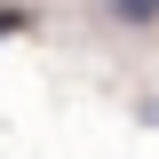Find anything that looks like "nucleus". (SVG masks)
I'll return each instance as SVG.
<instances>
[{
  "instance_id": "1",
  "label": "nucleus",
  "mask_w": 159,
  "mask_h": 159,
  "mask_svg": "<svg viewBox=\"0 0 159 159\" xmlns=\"http://www.w3.org/2000/svg\"><path fill=\"white\" fill-rule=\"evenodd\" d=\"M111 16H119V24H151V16H159V0H111Z\"/></svg>"
},
{
  "instance_id": "2",
  "label": "nucleus",
  "mask_w": 159,
  "mask_h": 159,
  "mask_svg": "<svg viewBox=\"0 0 159 159\" xmlns=\"http://www.w3.org/2000/svg\"><path fill=\"white\" fill-rule=\"evenodd\" d=\"M16 24H24V8H0V40H8V32H16Z\"/></svg>"
},
{
  "instance_id": "3",
  "label": "nucleus",
  "mask_w": 159,
  "mask_h": 159,
  "mask_svg": "<svg viewBox=\"0 0 159 159\" xmlns=\"http://www.w3.org/2000/svg\"><path fill=\"white\" fill-rule=\"evenodd\" d=\"M143 119H159V103H151V111H143Z\"/></svg>"
}]
</instances>
